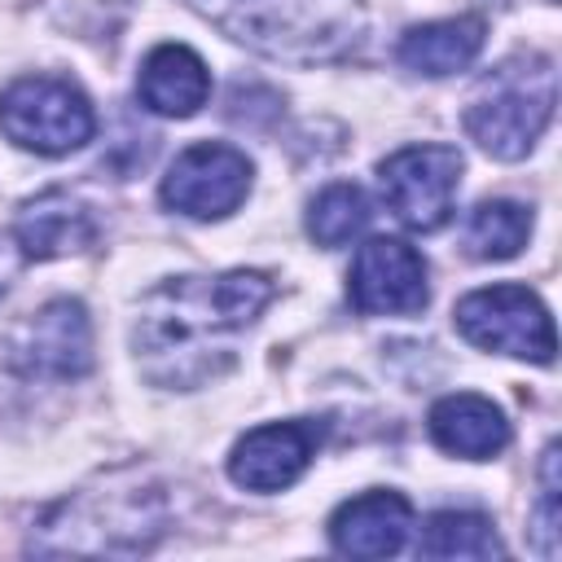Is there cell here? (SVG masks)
<instances>
[{
    "instance_id": "30bf717a",
    "label": "cell",
    "mask_w": 562,
    "mask_h": 562,
    "mask_svg": "<svg viewBox=\"0 0 562 562\" xmlns=\"http://www.w3.org/2000/svg\"><path fill=\"white\" fill-rule=\"evenodd\" d=\"M321 448L316 422H272L246 430L228 452V479L246 492H281L299 483Z\"/></svg>"
},
{
    "instance_id": "d6986e66",
    "label": "cell",
    "mask_w": 562,
    "mask_h": 562,
    "mask_svg": "<svg viewBox=\"0 0 562 562\" xmlns=\"http://www.w3.org/2000/svg\"><path fill=\"white\" fill-rule=\"evenodd\" d=\"M373 220V206H369V193L351 180H338L329 189H321L307 206V233L316 246L334 250V246H347L364 224Z\"/></svg>"
},
{
    "instance_id": "8992f818",
    "label": "cell",
    "mask_w": 562,
    "mask_h": 562,
    "mask_svg": "<svg viewBox=\"0 0 562 562\" xmlns=\"http://www.w3.org/2000/svg\"><path fill=\"white\" fill-rule=\"evenodd\" d=\"M457 329L465 342L483 347V351H501V356H518L531 364H553V321L549 307L527 290V285H487L474 290L457 303L452 312Z\"/></svg>"
},
{
    "instance_id": "8fae6325",
    "label": "cell",
    "mask_w": 562,
    "mask_h": 562,
    "mask_svg": "<svg viewBox=\"0 0 562 562\" xmlns=\"http://www.w3.org/2000/svg\"><path fill=\"white\" fill-rule=\"evenodd\" d=\"M22 360L31 373L44 378H83L92 369V325L88 307L79 299H53L44 303L22 342Z\"/></svg>"
},
{
    "instance_id": "2e32d148",
    "label": "cell",
    "mask_w": 562,
    "mask_h": 562,
    "mask_svg": "<svg viewBox=\"0 0 562 562\" xmlns=\"http://www.w3.org/2000/svg\"><path fill=\"white\" fill-rule=\"evenodd\" d=\"M483 53V22L479 18H443V22H422L408 26L400 40V61L413 75L443 79L465 70Z\"/></svg>"
},
{
    "instance_id": "5b68a950",
    "label": "cell",
    "mask_w": 562,
    "mask_h": 562,
    "mask_svg": "<svg viewBox=\"0 0 562 562\" xmlns=\"http://www.w3.org/2000/svg\"><path fill=\"white\" fill-rule=\"evenodd\" d=\"M0 132L31 154L57 158V154H70L83 140H92L97 114H92V101L83 97V88H75L70 79L26 75L0 92Z\"/></svg>"
},
{
    "instance_id": "e0dca14e",
    "label": "cell",
    "mask_w": 562,
    "mask_h": 562,
    "mask_svg": "<svg viewBox=\"0 0 562 562\" xmlns=\"http://www.w3.org/2000/svg\"><path fill=\"white\" fill-rule=\"evenodd\" d=\"M417 553L422 558H501L505 544L492 518L470 514V509H439L426 518Z\"/></svg>"
},
{
    "instance_id": "7c38bea8",
    "label": "cell",
    "mask_w": 562,
    "mask_h": 562,
    "mask_svg": "<svg viewBox=\"0 0 562 562\" xmlns=\"http://www.w3.org/2000/svg\"><path fill=\"white\" fill-rule=\"evenodd\" d=\"M413 505L400 492H364L334 509L329 544L347 558H395L408 544Z\"/></svg>"
},
{
    "instance_id": "277c9868",
    "label": "cell",
    "mask_w": 562,
    "mask_h": 562,
    "mask_svg": "<svg viewBox=\"0 0 562 562\" xmlns=\"http://www.w3.org/2000/svg\"><path fill=\"white\" fill-rule=\"evenodd\" d=\"M558 105V75L544 53H518L501 61L470 97L461 123L492 158H522L549 127Z\"/></svg>"
},
{
    "instance_id": "7a4b0ae2",
    "label": "cell",
    "mask_w": 562,
    "mask_h": 562,
    "mask_svg": "<svg viewBox=\"0 0 562 562\" xmlns=\"http://www.w3.org/2000/svg\"><path fill=\"white\" fill-rule=\"evenodd\" d=\"M167 527V496L136 470L105 474L57 501L31 531L35 553H145Z\"/></svg>"
},
{
    "instance_id": "9c48e42d",
    "label": "cell",
    "mask_w": 562,
    "mask_h": 562,
    "mask_svg": "<svg viewBox=\"0 0 562 562\" xmlns=\"http://www.w3.org/2000/svg\"><path fill=\"white\" fill-rule=\"evenodd\" d=\"M347 299L360 316H413L426 307V259L400 237H369L347 272Z\"/></svg>"
},
{
    "instance_id": "3957f363",
    "label": "cell",
    "mask_w": 562,
    "mask_h": 562,
    "mask_svg": "<svg viewBox=\"0 0 562 562\" xmlns=\"http://www.w3.org/2000/svg\"><path fill=\"white\" fill-rule=\"evenodd\" d=\"M228 40L290 66L347 57L364 35V0H189Z\"/></svg>"
},
{
    "instance_id": "5bb4252c",
    "label": "cell",
    "mask_w": 562,
    "mask_h": 562,
    "mask_svg": "<svg viewBox=\"0 0 562 562\" xmlns=\"http://www.w3.org/2000/svg\"><path fill=\"white\" fill-rule=\"evenodd\" d=\"M426 430L443 452L465 457V461H487V457L505 452V443H509L505 413L487 395H474V391H457V395L435 400Z\"/></svg>"
},
{
    "instance_id": "ac0fdd59",
    "label": "cell",
    "mask_w": 562,
    "mask_h": 562,
    "mask_svg": "<svg viewBox=\"0 0 562 562\" xmlns=\"http://www.w3.org/2000/svg\"><path fill=\"white\" fill-rule=\"evenodd\" d=\"M531 237V206L492 198L479 202L465 220V246L474 259H514Z\"/></svg>"
},
{
    "instance_id": "9a60e30c",
    "label": "cell",
    "mask_w": 562,
    "mask_h": 562,
    "mask_svg": "<svg viewBox=\"0 0 562 562\" xmlns=\"http://www.w3.org/2000/svg\"><path fill=\"white\" fill-rule=\"evenodd\" d=\"M18 246L26 250V259H57V255H75L88 250L97 241V220L92 211L70 198L66 189H48L40 198H31L18 211V228H13Z\"/></svg>"
},
{
    "instance_id": "4fadbf2b",
    "label": "cell",
    "mask_w": 562,
    "mask_h": 562,
    "mask_svg": "<svg viewBox=\"0 0 562 562\" xmlns=\"http://www.w3.org/2000/svg\"><path fill=\"white\" fill-rule=\"evenodd\" d=\"M136 97L149 114L162 119H189L206 105L211 97V70L206 61L184 48V44H158L145 61H140V79H136Z\"/></svg>"
},
{
    "instance_id": "6da1fadb",
    "label": "cell",
    "mask_w": 562,
    "mask_h": 562,
    "mask_svg": "<svg viewBox=\"0 0 562 562\" xmlns=\"http://www.w3.org/2000/svg\"><path fill=\"white\" fill-rule=\"evenodd\" d=\"M268 272L233 268L220 277H176L154 285L132 325L136 364L154 386L193 391L220 378L237 356V334L272 303Z\"/></svg>"
},
{
    "instance_id": "ffe728a7",
    "label": "cell",
    "mask_w": 562,
    "mask_h": 562,
    "mask_svg": "<svg viewBox=\"0 0 562 562\" xmlns=\"http://www.w3.org/2000/svg\"><path fill=\"white\" fill-rule=\"evenodd\" d=\"M22 263H26V250L18 246V237L13 233H0V294L9 290V281L18 277Z\"/></svg>"
},
{
    "instance_id": "ba28073f",
    "label": "cell",
    "mask_w": 562,
    "mask_h": 562,
    "mask_svg": "<svg viewBox=\"0 0 562 562\" xmlns=\"http://www.w3.org/2000/svg\"><path fill=\"white\" fill-rule=\"evenodd\" d=\"M250 158L233 145H189L162 176V202L189 220H224L250 193Z\"/></svg>"
},
{
    "instance_id": "52a82bcc",
    "label": "cell",
    "mask_w": 562,
    "mask_h": 562,
    "mask_svg": "<svg viewBox=\"0 0 562 562\" xmlns=\"http://www.w3.org/2000/svg\"><path fill=\"white\" fill-rule=\"evenodd\" d=\"M457 184H461V154L452 145H404L378 162L382 202L413 233H435L448 224Z\"/></svg>"
}]
</instances>
